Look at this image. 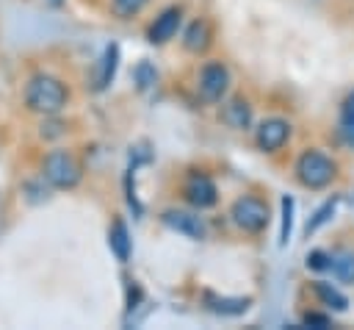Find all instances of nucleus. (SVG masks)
<instances>
[{
	"instance_id": "f257e3e1",
	"label": "nucleus",
	"mask_w": 354,
	"mask_h": 330,
	"mask_svg": "<svg viewBox=\"0 0 354 330\" xmlns=\"http://www.w3.org/2000/svg\"><path fill=\"white\" fill-rule=\"evenodd\" d=\"M69 103V89L64 86V80H58L55 75L47 72H36L28 83H25V105L33 114L50 116V114H61Z\"/></svg>"
},
{
	"instance_id": "f03ea898",
	"label": "nucleus",
	"mask_w": 354,
	"mask_h": 330,
	"mask_svg": "<svg viewBox=\"0 0 354 330\" xmlns=\"http://www.w3.org/2000/svg\"><path fill=\"white\" fill-rule=\"evenodd\" d=\"M293 172H296V180L304 189L318 191V189H326L337 177V164L326 153H321L315 147H307V150L299 153V158L293 164Z\"/></svg>"
},
{
	"instance_id": "7ed1b4c3",
	"label": "nucleus",
	"mask_w": 354,
	"mask_h": 330,
	"mask_svg": "<svg viewBox=\"0 0 354 330\" xmlns=\"http://www.w3.org/2000/svg\"><path fill=\"white\" fill-rule=\"evenodd\" d=\"M41 177L53 189H75L83 180V166L69 150H50L41 161Z\"/></svg>"
},
{
	"instance_id": "20e7f679",
	"label": "nucleus",
	"mask_w": 354,
	"mask_h": 330,
	"mask_svg": "<svg viewBox=\"0 0 354 330\" xmlns=\"http://www.w3.org/2000/svg\"><path fill=\"white\" fill-rule=\"evenodd\" d=\"M230 219L243 233H252V236L254 233H263L268 227V219H271L268 202L263 197H254V194H241L230 205Z\"/></svg>"
},
{
	"instance_id": "39448f33",
	"label": "nucleus",
	"mask_w": 354,
	"mask_h": 330,
	"mask_svg": "<svg viewBox=\"0 0 354 330\" xmlns=\"http://www.w3.org/2000/svg\"><path fill=\"white\" fill-rule=\"evenodd\" d=\"M230 83H232V75H230L227 64L224 61H207L199 69L196 92L202 94L205 103H221L230 92Z\"/></svg>"
},
{
	"instance_id": "423d86ee",
	"label": "nucleus",
	"mask_w": 354,
	"mask_h": 330,
	"mask_svg": "<svg viewBox=\"0 0 354 330\" xmlns=\"http://www.w3.org/2000/svg\"><path fill=\"white\" fill-rule=\"evenodd\" d=\"M160 222H163L169 230L180 233V236H185V238H191V241H202V238H207V225H205V219L199 216L196 208H194V211L166 208V211L160 214Z\"/></svg>"
},
{
	"instance_id": "0eeeda50",
	"label": "nucleus",
	"mask_w": 354,
	"mask_h": 330,
	"mask_svg": "<svg viewBox=\"0 0 354 330\" xmlns=\"http://www.w3.org/2000/svg\"><path fill=\"white\" fill-rule=\"evenodd\" d=\"M290 133H293V125L288 119H282V116H266L254 128V144L263 153H277V150H282L290 141Z\"/></svg>"
},
{
	"instance_id": "6e6552de",
	"label": "nucleus",
	"mask_w": 354,
	"mask_h": 330,
	"mask_svg": "<svg viewBox=\"0 0 354 330\" xmlns=\"http://www.w3.org/2000/svg\"><path fill=\"white\" fill-rule=\"evenodd\" d=\"M183 197H185V202H188L191 208L207 211V208H213V205L218 202V189H216V183H213L210 175L194 172V175H188V180L183 183Z\"/></svg>"
},
{
	"instance_id": "1a4fd4ad",
	"label": "nucleus",
	"mask_w": 354,
	"mask_h": 330,
	"mask_svg": "<svg viewBox=\"0 0 354 330\" xmlns=\"http://www.w3.org/2000/svg\"><path fill=\"white\" fill-rule=\"evenodd\" d=\"M180 25H183V6H166V8L149 22V28H147V42L160 47V44H166V42H171V39L177 36Z\"/></svg>"
},
{
	"instance_id": "9d476101",
	"label": "nucleus",
	"mask_w": 354,
	"mask_h": 330,
	"mask_svg": "<svg viewBox=\"0 0 354 330\" xmlns=\"http://www.w3.org/2000/svg\"><path fill=\"white\" fill-rule=\"evenodd\" d=\"M213 44V25L205 19V17H196L185 25L183 31V47L194 55H202L207 47Z\"/></svg>"
},
{
	"instance_id": "9b49d317",
	"label": "nucleus",
	"mask_w": 354,
	"mask_h": 330,
	"mask_svg": "<svg viewBox=\"0 0 354 330\" xmlns=\"http://www.w3.org/2000/svg\"><path fill=\"white\" fill-rule=\"evenodd\" d=\"M252 119H254V111H252V103L246 97H232L221 105V122L232 130L252 128Z\"/></svg>"
},
{
	"instance_id": "f8f14e48",
	"label": "nucleus",
	"mask_w": 354,
	"mask_h": 330,
	"mask_svg": "<svg viewBox=\"0 0 354 330\" xmlns=\"http://www.w3.org/2000/svg\"><path fill=\"white\" fill-rule=\"evenodd\" d=\"M119 58H122L119 44L111 42V44L102 50L100 61H97V69H94V92H105V89L113 83L116 69H119Z\"/></svg>"
},
{
	"instance_id": "ddd939ff",
	"label": "nucleus",
	"mask_w": 354,
	"mask_h": 330,
	"mask_svg": "<svg viewBox=\"0 0 354 330\" xmlns=\"http://www.w3.org/2000/svg\"><path fill=\"white\" fill-rule=\"evenodd\" d=\"M108 247L111 252L116 255L119 263H127L130 255H133V238H130V230H127V222L122 216H116L108 227Z\"/></svg>"
},
{
	"instance_id": "4468645a",
	"label": "nucleus",
	"mask_w": 354,
	"mask_h": 330,
	"mask_svg": "<svg viewBox=\"0 0 354 330\" xmlns=\"http://www.w3.org/2000/svg\"><path fill=\"white\" fill-rule=\"evenodd\" d=\"M310 291L315 294V299H318L324 308L337 311V313L348 311V297H346L335 283H329V280H313V283H310Z\"/></svg>"
},
{
	"instance_id": "2eb2a0df",
	"label": "nucleus",
	"mask_w": 354,
	"mask_h": 330,
	"mask_svg": "<svg viewBox=\"0 0 354 330\" xmlns=\"http://www.w3.org/2000/svg\"><path fill=\"white\" fill-rule=\"evenodd\" d=\"M205 305L207 311L218 313V316H241L252 308V297H218V294H205Z\"/></svg>"
},
{
	"instance_id": "dca6fc26",
	"label": "nucleus",
	"mask_w": 354,
	"mask_h": 330,
	"mask_svg": "<svg viewBox=\"0 0 354 330\" xmlns=\"http://www.w3.org/2000/svg\"><path fill=\"white\" fill-rule=\"evenodd\" d=\"M329 269H332L335 280L354 286V252H351V250H337V252H332V266H329Z\"/></svg>"
},
{
	"instance_id": "f3484780",
	"label": "nucleus",
	"mask_w": 354,
	"mask_h": 330,
	"mask_svg": "<svg viewBox=\"0 0 354 330\" xmlns=\"http://www.w3.org/2000/svg\"><path fill=\"white\" fill-rule=\"evenodd\" d=\"M337 202H340V197H337V194H332L326 202H321V205L313 211V216L307 219V227H304V233H307V236H313L318 227H324V225H326V222L335 216V211H337Z\"/></svg>"
},
{
	"instance_id": "a211bd4d",
	"label": "nucleus",
	"mask_w": 354,
	"mask_h": 330,
	"mask_svg": "<svg viewBox=\"0 0 354 330\" xmlns=\"http://www.w3.org/2000/svg\"><path fill=\"white\" fill-rule=\"evenodd\" d=\"M293 211H296V202L290 194H285L279 200V247H288L290 241V233H293Z\"/></svg>"
},
{
	"instance_id": "6ab92c4d",
	"label": "nucleus",
	"mask_w": 354,
	"mask_h": 330,
	"mask_svg": "<svg viewBox=\"0 0 354 330\" xmlns=\"http://www.w3.org/2000/svg\"><path fill=\"white\" fill-rule=\"evenodd\" d=\"M133 80H136V89L138 92H149L158 83V69L149 61H138L136 69H133Z\"/></svg>"
},
{
	"instance_id": "aec40b11",
	"label": "nucleus",
	"mask_w": 354,
	"mask_h": 330,
	"mask_svg": "<svg viewBox=\"0 0 354 330\" xmlns=\"http://www.w3.org/2000/svg\"><path fill=\"white\" fill-rule=\"evenodd\" d=\"M149 0H111V14L116 19H133L147 8Z\"/></svg>"
},
{
	"instance_id": "412c9836",
	"label": "nucleus",
	"mask_w": 354,
	"mask_h": 330,
	"mask_svg": "<svg viewBox=\"0 0 354 330\" xmlns=\"http://www.w3.org/2000/svg\"><path fill=\"white\" fill-rule=\"evenodd\" d=\"M64 133H66V122H64L58 114L44 116L41 125H39V136H41L44 141H55V139H61Z\"/></svg>"
},
{
	"instance_id": "4be33fe9",
	"label": "nucleus",
	"mask_w": 354,
	"mask_h": 330,
	"mask_svg": "<svg viewBox=\"0 0 354 330\" xmlns=\"http://www.w3.org/2000/svg\"><path fill=\"white\" fill-rule=\"evenodd\" d=\"M304 266L313 269V272H326L332 266V252H326V250H310L307 258H304Z\"/></svg>"
},
{
	"instance_id": "5701e85b",
	"label": "nucleus",
	"mask_w": 354,
	"mask_h": 330,
	"mask_svg": "<svg viewBox=\"0 0 354 330\" xmlns=\"http://www.w3.org/2000/svg\"><path fill=\"white\" fill-rule=\"evenodd\" d=\"M301 324L315 327V330H324V327H329L332 322H329V316H326V313H315V311H310V313H304V316H301Z\"/></svg>"
},
{
	"instance_id": "b1692460",
	"label": "nucleus",
	"mask_w": 354,
	"mask_h": 330,
	"mask_svg": "<svg viewBox=\"0 0 354 330\" xmlns=\"http://www.w3.org/2000/svg\"><path fill=\"white\" fill-rule=\"evenodd\" d=\"M124 283H127V305H124V308H127V311H133V308L141 302V297H144V294H141V288H138V283H136V280H124Z\"/></svg>"
},
{
	"instance_id": "393cba45",
	"label": "nucleus",
	"mask_w": 354,
	"mask_h": 330,
	"mask_svg": "<svg viewBox=\"0 0 354 330\" xmlns=\"http://www.w3.org/2000/svg\"><path fill=\"white\" fill-rule=\"evenodd\" d=\"M340 133H343L346 144H348V147H354V119H343V125H340Z\"/></svg>"
},
{
	"instance_id": "a878e982",
	"label": "nucleus",
	"mask_w": 354,
	"mask_h": 330,
	"mask_svg": "<svg viewBox=\"0 0 354 330\" xmlns=\"http://www.w3.org/2000/svg\"><path fill=\"white\" fill-rule=\"evenodd\" d=\"M340 116L343 119H354V92L343 100V108H340Z\"/></svg>"
},
{
	"instance_id": "bb28decb",
	"label": "nucleus",
	"mask_w": 354,
	"mask_h": 330,
	"mask_svg": "<svg viewBox=\"0 0 354 330\" xmlns=\"http://www.w3.org/2000/svg\"><path fill=\"white\" fill-rule=\"evenodd\" d=\"M47 3H50V6H61L64 0H47Z\"/></svg>"
}]
</instances>
